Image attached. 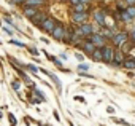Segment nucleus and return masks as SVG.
Listing matches in <instances>:
<instances>
[{
  "mask_svg": "<svg viewBox=\"0 0 135 126\" xmlns=\"http://www.w3.org/2000/svg\"><path fill=\"white\" fill-rule=\"evenodd\" d=\"M43 74H45V75H48V77H51V80L54 82V85L57 86V91H59V94H60V93H62V85H60V80H59L54 74H51V72H48V70H43Z\"/></svg>",
  "mask_w": 135,
  "mask_h": 126,
  "instance_id": "13",
  "label": "nucleus"
},
{
  "mask_svg": "<svg viewBox=\"0 0 135 126\" xmlns=\"http://www.w3.org/2000/svg\"><path fill=\"white\" fill-rule=\"evenodd\" d=\"M114 50L113 46H102V62H105V64H113V57H114Z\"/></svg>",
  "mask_w": 135,
  "mask_h": 126,
  "instance_id": "1",
  "label": "nucleus"
},
{
  "mask_svg": "<svg viewBox=\"0 0 135 126\" xmlns=\"http://www.w3.org/2000/svg\"><path fill=\"white\" fill-rule=\"evenodd\" d=\"M95 48H97V46H95L91 40H86V42L83 43V51H86L88 54H92V53L95 51Z\"/></svg>",
  "mask_w": 135,
  "mask_h": 126,
  "instance_id": "14",
  "label": "nucleus"
},
{
  "mask_svg": "<svg viewBox=\"0 0 135 126\" xmlns=\"http://www.w3.org/2000/svg\"><path fill=\"white\" fill-rule=\"evenodd\" d=\"M64 32H65V26L62 22H57L56 27L51 30V37L56 38V40H62L64 38Z\"/></svg>",
  "mask_w": 135,
  "mask_h": 126,
  "instance_id": "6",
  "label": "nucleus"
},
{
  "mask_svg": "<svg viewBox=\"0 0 135 126\" xmlns=\"http://www.w3.org/2000/svg\"><path fill=\"white\" fill-rule=\"evenodd\" d=\"M54 62H56V66H57V67H60V69H64V67H62V62H60V61H57V59H54Z\"/></svg>",
  "mask_w": 135,
  "mask_h": 126,
  "instance_id": "33",
  "label": "nucleus"
},
{
  "mask_svg": "<svg viewBox=\"0 0 135 126\" xmlns=\"http://www.w3.org/2000/svg\"><path fill=\"white\" fill-rule=\"evenodd\" d=\"M11 86H13V89H15L16 93H19V91H21V83H19L18 80H15V82L11 83Z\"/></svg>",
  "mask_w": 135,
  "mask_h": 126,
  "instance_id": "22",
  "label": "nucleus"
},
{
  "mask_svg": "<svg viewBox=\"0 0 135 126\" xmlns=\"http://www.w3.org/2000/svg\"><path fill=\"white\" fill-rule=\"evenodd\" d=\"M122 66H124L127 70H133V69H135V57H126Z\"/></svg>",
  "mask_w": 135,
  "mask_h": 126,
  "instance_id": "15",
  "label": "nucleus"
},
{
  "mask_svg": "<svg viewBox=\"0 0 135 126\" xmlns=\"http://www.w3.org/2000/svg\"><path fill=\"white\" fill-rule=\"evenodd\" d=\"M10 43L16 45V46H19V48H24V46H26V45H24L22 42H19V40H15V38H13V40H10Z\"/></svg>",
  "mask_w": 135,
  "mask_h": 126,
  "instance_id": "24",
  "label": "nucleus"
},
{
  "mask_svg": "<svg viewBox=\"0 0 135 126\" xmlns=\"http://www.w3.org/2000/svg\"><path fill=\"white\" fill-rule=\"evenodd\" d=\"M76 59H78V61H80V62H83V56H81V54H80V53H78V54H76Z\"/></svg>",
  "mask_w": 135,
  "mask_h": 126,
  "instance_id": "35",
  "label": "nucleus"
},
{
  "mask_svg": "<svg viewBox=\"0 0 135 126\" xmlns=\"http://www.w3.org/2000/svg\"><path fill=\"white\" fill-rule=\"evenodd\" d=\"M81 2H83V3H88V5H89V3H92V0H81Z\"/></svg>",
  "mask_w": 135,
  "mask_h": 126,
  "instance_id": "37",
  "label": "nucleus"
},
{
  "mask_svg": "<svg viewBox=\"0 0 135 126\" xmlns=\"http://www.w3.org/2000/svg\"><path fill=\"white\" fill-rule=\"evenodd\" d=\"M46 18H48V15H46L45 11H38L35 16H32V18H30V21H32V24H33V26H38V27H40V26L45 22V19H46Z\"/></svg>",
  "mask_w": 135,
  "mask_h": 126,
  "instance_id": "10",
  "label": "nucleus"
},
{
  "mask_svg": "<svg viewBox=\"0 0 135 126\" xmlns=\"http://www.w3.org/2000/svg\"><path fill=\"white\" fill-rule=\"evenodd\" d=\"M91 57L94 61H102V48H95V51L91 54Z\"/></svg>",
  "mask_w": 135,
  "mask_h": 126,
  "instance_id": "18",
  "label": "nucleus"
},
{
  "mask_svg": "<svg viewBox=\"0 0 135 126\" xmlns=\"http://www.w3.org/2000/svg\"><path fill=\"white\" fill-rule=\"evenodd\" d=\"M8 118H10V121H11V126H16V118H15V116H13L11 113L8 115Z\"/></svg>",
  "mask_w": 135,
  "mask_h": 126,
  "instance_id": "28",
  "label": "nucleus"
},
{
  "mask_svg": "<svg viewBox=\"0 0 135 126\" xmlns=\"http://www.w3.org/2000/svg\"><path fill=\"white\" fill-rule=\"evenodd\" d=\"M60 2H64V3H65V2H70V0H60Z\"/></svg>",
  "mask_w": 135,
  "mask_h": 126,
  "instance_id": "38",
  "label": "nucleus"
},
{
  "mask_svg": "<svg viewBox=\"0 0 135 126\" xmlns=\"http://www.w3.org/2000/svg\"><path fill=\"white\" fill-rule=\"evenodd\" d=\"M13 5H26V0H11Z\"/></svg>",
  "mask_w": 135,
  "mask_h": 126,
  "instance_id": "27",
  "label": "nucleus"
},
{
  "mask_svg": "<svg viewBox=\"0 0 135 126\" xmlns=\"http://www.w3.org/2000/svg\"><path fill=\"white\" fill-rule=\"evenodd\" d=\"M94 21L100 26V27H107V11L105 10H94V15H92Z\"/></svg>",
  "mask_w": 135,
  "mask_h": 126,
  "instance_id": "3",
  "label": "nucleus"
},
{
  "mask_svg": "<svg viewBox=\"0 0 135 126\" xmlns=\"http://www.w3.org/2000/svg\"><path fill=\"white\" fill-rule=\"evenodd\" d=\"M73 35H75V29H73V27H65L62 42L67 43V45H73Z\"/></svg>",
  "mask_w": 135,
  "mask_h": 126,
  "instance_id": "9",
  "label": "nucleus"
},
{
  "mask_svg": "<svg viewBox=\"0 0 135 126\" xmlns=\"http://www.w3.org/2000/svg\"><path fill=\"white\" fill-rule=\"evenodd\" d=\"M73 11H78V13H81V11H88V3L80 2V3L73 5Z\"/></svg>",
  "mask_w": 135,
  "mask_h": 126,
  "instance_id": "16",
  "label": "nucleus"
},
{
  "mask_svg": "<svg viewBox=\"0 0 135 126\" xmlns=\"http://www.w3.org/2000/svg\"><path fill=\"white\" fill-rule=\"evenodd\" d=\"M27 69H29L30 72H33V74H37V72H38V67H37V66H33V64H29V66H27Z\"/></svg>",
  "mask_w": 135,
  "mask_h": 126,
  "instance_id": "26",
  "label": "nucleus"
},
{
  "mask_svg": "<svg viewBox=\"0 0 135 126\" xmlns=\"http://www.w3.org/2000/svg\"><path fill=\"white\" fill-rule=\"evenodd\" d=\"M124 51H121V48L114 50V57H113V64L114 66H122L124 64Z\"/></svg>",
  "mask_w": 135,
  "mask_h": 126,
  "instance_id": "11",
  "label": "nucleus"
},
{
  "mask_svg": "<svg viewBox=\"0 0 135 126\" xmlns=\"http://www.w3.org/2000/svg\"><path fill=\"white\" fill-rule=\"evenodd\" d=\"M130 40L135 42V29H132V32H130Z\"/></svg>",
  "mask_w": 135,
  "mask_h": 126,
  "instance_id": "32",
  "label": "nucleus"
},
{
  "mask_svg": "<svg viewBox=\"0 0 135 126\" xmlns=\"http://www.w3.org/2000/svg\"><path fill=\"white\" fill-rule=\"evenodd\" d=\"M78 70H80V72H86V70H89V66H88V64H83V62H81V64L78 66Z\"/></svg>",
  "mask_w": 135,
  "mask_h": 126,
  "instance_id": "23",
  "label": "nucleus"
},
{
  "mask_svg": "<svg viewBox=\"0 0 135 126\" xmlns=\"http://www.w3.org/2000/svg\"><path fill=\"white\" fill-rule=\"evenodd\" d=\"M81 0H70V5H76V3H80Z\"/></svg>",
  "mask_w": 135,
  "mask_h": 126,
  "instance_id": "34",
  "label": "nucleus"
},
{
  "mask_svg": "<svg viewBox=\"0 0 135 126\" xmlns=\"http://www.w3.org/2000/svg\"><path fill=\"white\" fill-rule=\"evenodd\" d=\"M124 2H126V5H127V7H130V5H135V0H124Z\"/></svg>",
  "mask_w": 135,
  "mask_h": 126,
  "instance_id": "30",
  "label": "nucleus"
},
{
  "mask_svg": "<svg viewBox=\"0 0 135 126\" xmlns=\"http://www.w3.org/2000/svg\"><path fill=\"white\" fill-rule=\"evenodd\" d=\"M129 38H130V34L126 32V30H121V32H116V34H114V37L111 38V42H113L114 48H119V46H121L122 43H126Z\"/></svg>",
  "mask_w": 135,
  "mask_h": 126,
  "instance_id": "2",
  "label": "nucleus"
},
{
  "mask_svg": "<svg viewBox=\"0 0 135 126\" xmlns=\"http://www.w3.org/2000/svg\"><path fill=\"white\" fill-rule=\"evenodd\" d=\"M22 13H24V16H26V18H29V19H30L32 16H35V15L38 13V8H37V7H27V5H26Z\"/></svg>",
  "mask_w": 135,
  "mask_h": 126,
  "instance_id": "12",
  "label": "nucleus"
},
{
  "mask_svg": "<svg viewBox=\"0 0 135 126\" xmlns=\"http://www.w3.org/2000/svg\"><path fill=\"white\" fill-rule=\"evenodd\" d=\"M107 112H108V113H114V109H113V107H108Z\"/></svg>",
  "mask_w": 135,
  "mask_h": 126,
  "instance_id": "36",
  "label": "nucleus"
},
{
  "mask_svg": "<svg viewBox=\"0 0 135 126\" xmlns=\"http://www.w3.org/2000/svg\"><path fill=\"white\" fill-rule=\"evenodd\" d=\"M0 118H2V112H0Z\"/></svg>",
  "mask_w": 135,
  "mask_h": 126,
  "instance_id": "39",
  "label": "nucleus"
},
{
  "mask_svg": "<svg viewBox=\"0 0 135 126\" xmlns=\"http://www.w3.org/2000/svg\"><path fill=\"white\" fill-rule=\"evenodd\" d=\"M45 3V0H26V5L27 7H41Z\"/></svg>",
  "mask_w": 135,
  "mask_h": 126,
  "instance_id": "17",
  "label": "nucleus"
},
{
  "mask_svg": "<svg viewBox=\"0 0 135 126\" xmlns=\"http://www.w3.org/2000/svg\"><path fill=\"white\" fill-rule=\"evenodd\" d=\"M88 19H89V15H88V11H81V13H78V11H73V15H72V21H73V22H76V24L88 22Z\"/></svg>",
  "mask_w": 135,
  "mask_h": 126,
  "instance_id": "7",
  "label": "nucleus"
},
{
  "mask_svg": "<svg viewBox=\"0 0 135 126\" xmlns=\"http://www.w3.org/2000/svg\"><path fill=\"white\" fill-rule=\"evenodd\" d=\"M78 30L81 32V35H83V37H89V35H92V34H94V27H92V24H89V22L78 24Z\"/></svg>",
  "mask_w": 135,
  "mask_h": 126,
  "instance_id": "8",
  "label": "nucleus"
},
{
  "mask_svg": "<svg viewBox=\"0 0 135 126\" xmlns=\"http://www.w3.org/2000/svg\"><path fill=\"white\" fill-rule=\"evenodd\" d=\"M30 102H32V104H40V102H43V101H41V99H30Z\"/></svg>",
  "mask_w": 135,
  "mask_h": 126,
  "instance_id": "31",
  "label": "nucleus"
},
{
  "mask_svg": "<svg viewBox=\"0 0 135 126\" xmlns=\"http://www.w3.org/2000/svg\"><path fill=\"white\" fill-rule=\"evenodd\" d=\"M29 51H30V54H33V56H38V54H40V51H38L35 46H30V48H29Z\"/></svg>",
  "mask_w": 135,
  "mask_h": 126,
  "instance_id": "25",
  "label": "nucleus"
},
{
  "mask_svg": "<svg viewBox=\"0 0 135 126\" xmlns=\"http://www.w3.org/2000/svg\"><path fill=\"white\" fill-rule=\"evenodd\" d=\"M88 40H91L97 48H102V46L107 45V38L103 37V34H92V35H89Z\"/></svg>",
  "mask_w": 135,
  "mask_h": 126,
  "instance_id": "4",
  "label": "nucleus"
},
{
  "mask_svg": "<svg viewBox=\"0 0 135 126\" xmlns=\"http://www.w3.org/2000/svg\"><path fill=\"white\" fill-rule=\"evenodd\" d=\"M126 10H127V13H129V16H130V19H132V21H135V5H130V7H126Z\"/></svg>",
  "mask_w": 135,
  "mask_h": 126,
  "instance_id": "19",
  "label": "nucleus"
},
{
  "mask_svg": "<svg viewBox=\"0 0 135 126\" xmlns=\"http://www.w3.org/2000/svg\"><path fill=\"white\" fill-rule=\"evenodd\" d=\"M32 93H33V94H35V96H38V97H40V99H41V101H43V102H45V101H46V97H45V94H43V93H41V91H40V89H37V88H35V89H32Z\"/></svg>",
  "mask_w": 135,
  "mask_h": 126,
  "instance_id": "21",
  "label": "nucleus"
},
{
  "mask_svg": "<svg viewBox=\"0 0 135 126\" xmlns=\"http://www.w3.org/2000/svg\"><path fill=\"white\" fill-rule=\"evenodd\" d=\"M102 34H103V37H105V38H110V40L114 37V32H113V30H110V29H107V27H103V32H102Z\"/></svg>",
  "mask_w": 135,
  "mask_h": 126,
  "instance_id": "20",
  "label": "nucleus"
},
{
  "mask_svg": "<svg viewBox=\"0 0 135 126\" xmlns=\"http://www.w3.org/2000/svg\"><path fill=\"white\" fill-rule=\"evenodd\" d=\"M3 32H5V34H8V35H13V30H11L10 27H3Z\"/></svg>",
  "mask_w": 135,
  "mask_h": 126,
  "instance_id": "29",
  "label": "nucleus"
},
{
  "mask_svg": "<svg viewBox=\"0 0 135 126\" xmlns=\"http://www.w3.org/2000/svg\"><path fill=\"white\" fill-rule=\"evenodd\" d=\"M56 24H57V21H56L52 16H48V18L45 19V22L40 26V29H41V30H45V32H48V34H51V30L56 27Z\"/></svg>",
  "mask_w": 135,
  "mask_h": 126,
  "instance_id": "5",
  "label": "nucleus"
}]
</instances>
